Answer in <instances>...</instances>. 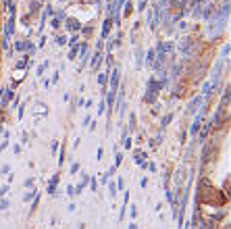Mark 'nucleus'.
<instances>
[{"mask_svg":"<svg viewBox=\"0 0 231 229\" xmlns=\"http://www.w3.org/2000/svg\"><path fill=\"white\" fill-rule=\"evenodd\" d=\"M50 148H52V154H56V152H58V142L54 140V142L50 144Z\"/></svg>","mask_w":231,"mask_h":229,"instance_id":"nucleus-3","label":"nucleus"},{"mask_svg":"<svg viewBox=\"0 0 231 229\" xmlns=\"http://www.w3.org/2000/svg\"><path fill=\"white\" fill-rule=\"evenodd\" d=\"M106 79H108V77H106V75H104V73H102V75H100V77H98V81H100V83H102V85H104V83H106Z\"/></svg>","mask_w":231,"mask_h":229,"instance_id":"nucleus-6","label":"nucleus"},{"mask_svg":"<svg viewBox=\"0 0 231 229\" xmlns=\"http://www.w3.org/2000/svg\"><path fill=\"white\" fill-rule=\"evenodd\" d=\"M4 208H9V200H2V198H0V211H4Z\"/></svg>","mask_w":231,"mask_h":229,"instance_id":"nucleus-2","label":"nucleus"},{"mask_svg":"<svg viewBox=\"0 0 231 229\" xmlns=\"http://www.w3.org/2000/svg\"><path fill=\"white\" fill-rule=\"evenodd\" d=\"M129 229H137V227H135V223H131V225H129Z\"/></svg>","mask_w":231,"mask_h":229,"instance_id":"nucleus-7","label":"nucleus"},{"mask_svg":"<svg viewBox=\"0 0 231 229\" xmlns=\"http://www.w3.org/2000/svg\"><path fill=\"white\" fill-rule=\"evenodd\" d=\"M77 171H79V163H73L71 165V173H77Z\"/></svg>","mask_w":231,"mask_h":229,"instance_id":"nucleus-5","label":"nucleus"},{"mask_svg":"<svg viewBox=\"0 0 231 229\" xmlns=\"http://www.w3.org/2000/svg\"><path fill=\"white\" fill-rule=\"evenodd\" d=\"M56 183H58V173L50 179V186H48V194H52L54 196V190H56Z\"/></svg>","mask_w":231,"mask_h":229,"instance_id":"nucleus-1","label":"nucleus"},{"mask_svg":"<svg viewBox=\"0 0 231 229\" xmlns=\"http://www.w3.org/2000/svg\"><path fill=\"white\" fill-rule=\"evenodd\" d=\"M46 67H48V63H44V65H42V67H38V75H42V73H44V71H46Z\"/></svg>","mask_w":231,"mask_h":229,"instance_id":"nucleus-4","label":"nucleus"}]
</instances>
